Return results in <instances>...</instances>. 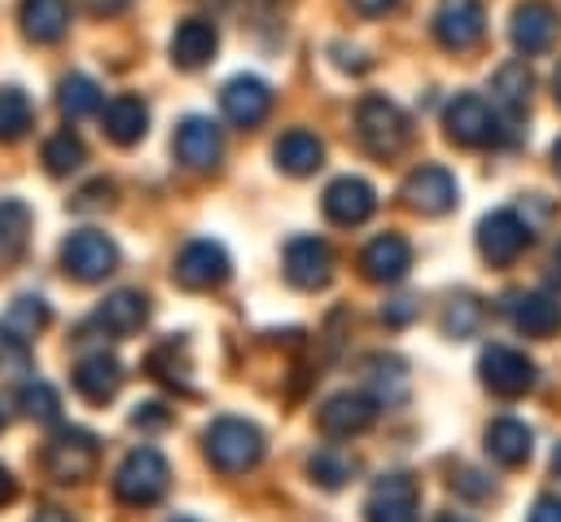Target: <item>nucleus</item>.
<instances>
[{
  "label": "nucleus",
  "mask_w": 561,
  "mask_h": 522,
  "mask_svg": "<svg viewBox=\"0 0 561 522\" xmlns=\"http://www.w3.org/2000/svg\"><path fill=\"white\" fill-rule=\"evenodd\" d=\"M355 4V13H364V18H381V13H390L399 0H351Z\"/></svg>",
  "instance_id": "45"
},
{
  "label": "nucleus",
  "mask_w": 561,
  "mask_h": 522,
  "mask_svg": "<svg viewBox=\"0 0 561 522\" xmlns=\"http://www.w3.org/2000/svg\"><path fill=\"white\" fill-rule=\"evenodd\" d=\"M145 368L158 377V382H167V386H188V360H184V342H175V338H167L162 347H153L149 351V360H145Z\"/></svg>",
  "instance_id": "34"
},
{
  "label": "nucleus",
  "mask_w": 561,
  "mask_h": 522,
  "mask_svg": "<svg viewBox=\"0 0 561 522\" xmlns=\"http://www.w3.org/2000/svg\"><path fill=\"white\" fill-rule=\"evenodd\" d=\"M39 158H44L48 175H70V171H79V167L88 162V149H83V140L66 127V132H53V136L44 140Z\"/></svg>",
  "instance_id": "32"
},
{
  "label": "nucleus",
  "mask_w": 561,
  "mask_h": 522,
  "mask_svg": "<svg viewBox=\"0 0 561 522\" xmlns=\"http://www.w3.org/2000/svg\"><path fill=\"white\" fill-rule=\"evenodd\" d=\"M307 469H311V478H316L320 487H342V483L355 474V465H351L346 456H337V452H316Z\"/></svg>",
  "instance_id": "38"
},
{
  "label": "nucleus",
  "mask_w": 561,
  "mask_h": 522,
  "mask_svg": "<svg viewBox=\"0 0 561 522\" xmlns=\"http://www.w3.org/2000/svg\"><path fill=\"white\" fill-rule=\"evenodd\" d=\"M526 522H561V496H539Z\"/></svg>",
  "instance_id": "41"
},
{
  "label": "nucleus",
  "mask_w": 561,
  "mask_h": 522,
  "mask_svg": "<svg viewBox=\"0 0 561 522\" xmlns=\"http://www.w3.org/2000/svg\"><path fill=\"white\" fill-rule=\"evenodd\" d=\"M272 158H276V167H280L285 175H311V171L324 162V145H320L311 132L294 127V132H285V136L272 145Z\"/></svg>",
  "instance_id": "28"
},
{
  "label": "nucleus",
  "mask_w": 561,
  "mask_h": 522,
  "mask_svg": "<svg viewBox=\"0 0 561 522\" xmlns=\"http://www.w3.org/2000/svg\"><path fill=\"white\" fill-rule=\"evenodd\" d=\"M18 404H22V412L31 421H57V412H61V399H57V390L48 382H26L18 390Z\"/></svg>",
  "instance_id": "36"
},
{
  "label": "nucleus",
  "mask_w": 561,
  "mask_h": 522,
  "mask_svg": "<svg viewBox=\"0 0 561 522\" xmlns=\"http://www.w3.org/2000/svg\"><path fill=\"white\" fill-rule=\"evenodd\" d=\"M131 0H83V9L88 13H96V18H114V13H123Z\"/></svg>",
  "instance_id": "44"
},
{
  "label": "nucleus",
  "mask_w": 561,
  "mask_h": 522,
  "mask_svg": "<svg viewBox=\"0 0 561 522\" xmlns=\"http://www.w3.org/2000/svg\"><path fill=\"white\" fill-rule=\"evenodd\" d=\"M359 268H364V276H368V281H377V285L403 281V276H408V268H412V246H408L399 232H381V237H373V241L364 246Z\"/></svg>",
  "instance_id": "21"
},
{
  "label": "nucleus",
  "mask_w": 561,
  "mask_h": 522,
  "mask_svg": "<svg viewBox=\"0 0 561 522\" xmlns=\"http://www.w3.org/2000/svg\"><path fill=\"white\" fill-rule=\"evenodd\" d=\"M175 281L184 285V290H210V285H219V281H228V254H224V246L219 241H206V237H197V241H188L180 254H175Z\"/></svg>",
  "instance_id": "14"
},
{
  "label": "nucleus",
  "mask_w": 561,
  "mask_h": 522,
  "mask_svg": "<svg viewBox=\"0 0 561 522\" xmlns=\"http://www.w3.org/2000/svg\"><path fill=\"white\" fill-rule=\"evenodd\" d=\"M552 167H557V175H561V140L552 145Z\"/></svg>",
  "instance_id": "49"
},
{
  "label": "nucleus",
  "mask_w": 561,
  "mask_h": 522,
  "mask_svg": "<svg viewBox=\"0 0 561 522\" xmlns=\"http://www.w3.org/2000/svg\"><path fill=\"white\" fill-rule=\"evenodd\" d=\"M171 149H175V158L188 167V171H210L215 162H219V154H224V140H219V127L210 123V118H184L180 127H175V136H171Z\"/></svg>",
  "instance_id": "18"
},
{
  "label": "nucleus",
  "mask_w": 561,
  "mask_h": 522,
  "mask_svg": "<svg viewBox=\"0 0 561 522\" xmlns=\"http://www.w3.org/2000/svg\"><path fill=\"white\" fill-rule=\"evenodd\" d=\"M552 469H557V474H561V447H557V452H552Z\"/></svg>",
  "instance_id": "51"
},
{
  "label": "nucleus",
  "mask_w": 561,
  "mask_h": 522,
  "mask_svg": "<svg viewBox=\"0 0 561 522\" xmlns=\"http://www.w3.org/2000/svg\"><path fill=\"white\" fill-rule=\"evenodd\" d=\"M96 469V439L88 430H57L44 447V474L57 483H83Z\"/></svg>",
  "instance_id": "7"
},
{
  "label": "nucleus",
  "mask_w": 561,
  "mask_h": 522,
  "mask_svg": "<svg viewBox=\"0 0 561 522\" xmlns=\"http://www.w3.org/2000/svg\"><path fill=\"white\" fill-rule=\"evenodd\" d=\"M504 311H508L513 329L526 333V338H548V333L561 329V303H557L552 294H543V290L508 294V298H504Z\"/></svg>",
  "instance_id": "19"
},
{
  "label": "nucleus",
  "mask_w": 561,
  "mask_h": 522,
  "mask_svg": "<svg viewBox=\"0 0 561 522\" xmlns=\"http://www.w3.org/2000/svg\"><path fill=\"white\" fill-rule=\"evenodd\" d=\"M105 333H136L145 320H149V298L140 294V290H114V294H105L101 298V307H96V316H92Z\"/></svg>",
  "instance_id": "26"
},
{
  "label": "nucleus",
  "mask_w": 561,
  "mask_h": 522,
  "mask_svg": "<svg viewBox=\"0 0 561 522\" xmlns=\"http://www.w3.org/2000/svg\"><path fill=\"white\" fill-rule=\"evenodd\" d=\"M368 368H373L368 377H373V399L377 404H403L408 399V368H403L399 355H377Z\"/></svg>",
  "instance_id": "33"
},
{
  "label": "nucleus",
  "mask_w": 561,
  "mask_h": 522,
  "mask_svg": "<svg viewBox=\"0 0 561 522\" xmlns=\"http://www.w3.org/2000/svg\"><path fill=\"white\" fill-rule=\"evenodd\" d=\"M508 39L522 57H539L552 48L557 39V9L548 0H526L513 9V22H508Z\"/></svg>",
  "instance_id": "12"
},
{
  "label": "nucleus",
  "mask_w": 561,
  "mask_h": 522,
  "mask_svg": "<svg viewBox=\"0 0 561 522\" xmlns=\"http://www.w3.org/2000/svg\"><path fill=\"white\" fill-rule=\"evenodd\" d=\"M443 127H447V140L465 145V149H482V145H495L500 140V110L478 97V92H460L447 101L443 110Z\"/></svg>",
  "instance_id": "4"
},
{
  "label": "nucleus",
  "mask_w": 561,
  "mask_h": 522,
  "mask_svg": "<svg viewBox=\"0 0 561 522\" xmlns=\"http://www.w3.org/2000/svg\"><path fill=\"white\" fill-rule=\"evenodd\" d=\"M114 263H118V250H114V241H110L105 232H96V228H79V232H70V237L61 241V268H66V276H75V281H101V276L114 272Z\"/></svg>",
  "instance_id": "6"
},
{
  "label": "nucleus",
  "mask_w": 561,
  "mask_h": 522,
  "mask_svg": "<svg viewBox=\"0 0 561 522\" xmlns=\"http://www.w3.org/2000/svg\"><path fill=\"white\" fill-rule=\"evenodd\" d=\"M0 425H4V412H0Z\"/></svg>",
  "instance_id": "54"
},
{
  "label": "nucleus",
  "mask_w": 561,
  "mask_h": 522,
  "mask_svg": "<svg viewBox=\"0 0 561 522\" xmlns=\"http://www.w3.org/2000/svg\"><path fill=\"white\" fill-rule=\"evenodd\" d=\"M31 123H35L31 97H26L22 88L4 83V88H0V140H4V145H9V140H22V136L31 132Z\"/></svg>",
  "instance_id": "31"
},
{
  "label": "nucleus",
  "mask_w": 561,
  "mask_h": 522,
  "mask_svg": "<svg viewBox=\"0 0 561 522\" xmlns=\"http://www.w3.org/2000/svg\"><path fill=\"white\" fill-rule=\"evenodd\" d=\"M44 325H48V303L39 294H18L0 316V342L26 347L35 333H44Z\"/></svg>",
  "instance_id": "27"
},
{
  "label": "nucleus",
  "mask_w": 561,
  "mask_h": 522,
  "mask_svg": "<svg viewBox=\"0 0 561 522\" xmlns=\"http://www.w3.org/2000/svg\"><path fill=\"white\" fill-rule=\"evenodd\" d=\"M355 136L373 158H394L408 140V118L390 97H364L355 105Z\"/></svg>",
  "instance_id": "3"
},
{
  "label": "nucleus",
  "mask_w": 561,
  "mask_h": 522,
  "mask_svg": "<svg viewBox=\"0 0 561 522\" xmlns=\"http://www.w3.org/2000/svg\"><path fill=\"white\" fill-rule=\"evenodd\" d=\"M377 211V189L359 175H337L329 189H324V215L342 228H355L364 224L368 215Z\"/></svg>",
  "instance_id": "17"
},
{
  "label": "nucleus",
  "mask_w": 561,
  "mask_h": 522,
  "mask_svg": "<svg viewBox=\"0 0 561 522\" xmlns=\"http://www.w3.org/2000/svg\"><path fill=\"white\" fill-rule=\"evenodd\" d=\"M482 474H473V469H460V478H456V487L465 491V496H486L491 491V483H478Z\"/></svg>",
  "instance_id": "43"
},
{
  "label": "nucleus",
  "mask_w": 561,
  "mask_h": 522,
  "mask_svg": "<svg viewBox=\"0 0 561 522\" xmlns=\"http://www.w3.org/2000/svg\"><path fill=\"white\" fill-rule=\"evenodd\" d=\"M219 110L232 127H259L272 110V88L259 79V75H237L224 83L219 92Z\"/></svg>",
  "instance_id": "13"
},
{
  "label": "nucleus",
  "mask_w": 561,
  "mask_h": 522,
  "mask_svg": "<svg viewBox=\"0 0 561 522\" xmlns=\"http://www.w3.org/2000/svg\"><path fill=\"white\" fill-rule=\"evenodd\" d=\"M13 491H18V487H13V474L0 465V504H9V500H13Z\"/></svg>",
  "instance_id": "47"
},
{
  "label": "nucleus",
  "mask_w": 561,
  "mask_h": 522,
  "mask_svg": "<svg viewBox=\"0 0 561 522\" xmlns=\"http://www.w3.org/2000/svg\"><path fill=\"white\" fill-rule=\"evenodd\" d=\"M171 487V465L158 447H131L114 469V496L123 504H153Z\"/></svg>",
  "instance_id": "1"
},
{
  "label": "nucleus",
  "mask_w": 561,
  "mask_h": 522,
  "mask_svg": "<svg viewBox=\"0 0 561 522\" xmlns=\"http://www.w3.org/2000/svg\"><path fill=\"white\" fill-rule=\"evenodd\" d=\"M434 522H473V518H465V513H438Z\"/></svg>",
  "instance_id": "48"
},
{
  "label": "nucleus",
  "mask_w": 561,
  "mask_h": 522,
  "mask_svg": "<svg viewBox=\"0 0 561 522\" xmlns=\"http://www.w3.org/2000/svg\"><path fill=\"white\" fill-rule=\"evenodd\" d=\"M482 325V303L478 298H469V294H460V298H451L447 303V316H443V329L451 333V338H469L473 329Z\"/></svg>",
  "instance_id": "37"
},
{
  "label": "nucleus",
  "mask_w": 561,
  "mask_h": 522,
  "mask_svg": "<svg viewBox=\"0 0 561 522\" xmlns=\"http://www.w3.org/2000/svg\"><path fill=\"white\" fill-rule=\"evenodd\" d=\"M430 26H434V39L447 53H469L486 35V9H482V0H443L434 9Z\"/></svg>",
  "instance_id": "5"
},
{
  "label": "nucleus",
  "mask_w": 561,
  "mask_h": 522,
  "mask_svg": "<svg viewBox=\"0 0 561 522\" xmlns=\"http://www.w3.org/2000/svg\"><path fill=\"white\" fill-rule=\"evenodd\" d=\"M18 22H22V35L31 44H57L70 26V4L66 0H22Z\"/></svg>",
  "instance_id": "25"
},
{
  "label": "nucleus",
  "mask_w": 561,
  "mask_h": 522,
  "mask_svg": "<svg viewBox=\"0 0 561 522\" xmlns=\"http://www.w3.org/2000/svg\"><path fill=\"white\" fill-rule=\"evenodd\" d=\"M31 522H75V518H70L66 509H39V513H35Z\"/></svg>",
  "instance_id": "46"
},
{
  "label": "nucleus",
  "mask_w": 561,
  "mask_h": 522,
  "mask_svg": "<svg viewBox=\"0 0 561 522\" xmlns=\"http://www.w3.org/2000/svg\"><path fill=\"white\" fill-rule=\"evenodd\" d=\"M101 132L114 145H136L149 132V105L136 92H118L114 101L101 105Z\"/></svg>",
  "instance_id": "23"
},
{
  "label": "nucleus",
  "mask_w": 561,
  "mask_h": 522,
  "mask_svg": "<svg viewBox=\"0 0 561 522\" xmlns=\"http://www.w3.org/2000/svg\"><path fill=\"white\" fill-rule=\"evenodd\" d=\"M478 373L504 399H517V395H526L535 386V364L513 347H486L482 360H478Z\"/></svg>",
  "instance_id": "11"
},
{
  "label": "nucleus",
  "mask_w": 561,
  "mask_h": 522,
  "mask_svg": "<svg viewBox=\"0 0 561 522\" xmlns=\"http://www.w3.org/2000/svg\"><path fill=\"white\" fill-rule=\"evenodd\" d=\"M364 522H421V491L408 474H386L364 500Z\"/></svg>",
  "instance_id": "8"
},
{
  "label": "nucleus",
  "mask_w": 561,
  "mask_h": 522,
  "mask_svg": "<svg viewBox=\"0 0 561 522\" xmlns=\"http://www.w3.org/2000/svg\"><path fill=\"white\" fill-rule=\"evenodd\" d=\"M57 110L75 123V118H88V114H101V88L96 79L88 75H66L57 83Z\"/></svg>",
  "instance_id": "30"
},
{
  "label": "nucleus",
  "mask_w": 561,
  "mask_h": 522,
  "mask_svg": "<svg viewBox=\"0 0 561 522\" xmlns=\"http://www.w3.org/2000/svg\"><path fill=\"white\" fill-rule=\"evenodd\" d=\"M206 456L219 474H245L263 456V434L241 417H219L206 430Z\"/></svg>",
  "instance_id": "2"
},
{
  "label": "nucleus",
  "mask_w": 561,
  "mask_h": 522,
  "mask_svg": "<svg viewBox=\"0 0 561 522\" xmlns=\"http://www.w3.org/2000/svg\"><path fill=\"white\" fill-rule=\"evenodd\" d=\"M526 246H530V224H522L517 211L500 206V211L482 215V224H478V250H482V259H491V263L504 268V263H513Z\"/></svg>",
  "instance_id": "9"
},
{
  "label": "nucleus",
  "mask_w": 561,
  "mask_h": 522,
  "mask_svg": "<svg viewBox=\"0 0 561 522\" xmlns=\"http://www.w3.org/2000/svg\"><path fill=\"white\" fill-rule=\"evenodd\" d=\"M412 316H416V303H412V298H394V303L381 307V320H386V325H408Z\"/></svg>",
  "instance_id": "40"
},
{
  "label": "nucleus",
  "mask_w": 561,
  "mask_h": 522,
  "mask_svg": "<svg viewBox=\"0 0 561 522\" xmlns=\"http://www.w3.org/2000/svg\"><path fill=\"white\" fill-rule=\"evenodd\" d=\"M285 276L298 290H320L333 276V250L320 237H294L285 246Z\"/></svg>",
  "instance_id": "16"
},
{
  "label": "nucleus",
  "mask_w": 561,
  "mask_h": 522,
  "mask_svg": "<svg viewBox=\"0 0 561 522\" xmlns=\"http://www.w3.org/2000/svg\"><path fill=\"white\" fill-rule=\"evenodd\" d=\"M215 48H219V31H215V22H206V18H184V22H175L171 44H167V53H171V61H175L180 70H202V66L215 57Z\"/></svg>",
  "instance_id": "20"
},
{
  "label": "nucleus",
  "mask_w": 561,
  "mask_h": 522,
  "mask_svg": "<svg viewBox=\"0 0 561 522\" xmlns=\"http://www.w3.org/2000/svg\"><path fill=\"white\" fill-rule=\"evenodd\" d=\"M110 197H114V184L110 180H92L70 197V211H101V206H110Z\"/></svg>",
  "instance_id": "39"
},
{
  "label": "nucleus",
  "mask_w": 561,
  "mask_h": 522,
  "mask_svg": "<svg viewBox=\"0 0 561 522\" xmlns=\"http://www.w3.org/2000/svg\"><path fill=\"white\" fill-rule=\"evenodd\" d=\"M31 232V206L22 197H0V254H18Z\"/></svg>",
  "instance_id": "35"
},
{
  "label": "nucleus",
  "mask_w": 561,
  "mask_h": 522,
  "mask_svg": "<svg viewBox=\"0 0 561 522\" xmlns=\"http://www.w3.org/2000/svg\"><path fill=\"white\" fill-rule=\"evenodd\" d=\"M403 197L421 215H447L456 206V175L438 162H425L403 180Z\"/></svg>",
  "instance_id": "15"
},
{
  "label": "nucleus",
  "mask_w": 561,
  "mask_h": 522,
  "mask_svg": "<svg viewBox=\"0 0 561 522\" xmlns=\"http://www.w3.org/2000/svg\"><path fill=\"white\" fill-rule=\"evenodd\" d=\"M131 421H136V425H167L171 412H167L162 404H140V408L131 412Z\"/></svg>",
  "instance_id": "42"
},
{
  "label": "nucleus",
  "mask_w": 561,
  "mask_h": 522,
  "mask_svg": "<svg viewBox=\"0 0 561 522\" xmlns=\"http://www.w3.org/2000/svg\"><path fill=\"white\" fill-rule=\"evenodd\" d=\"M552 92H557V105H561V66H557V75H552Z\"/></svg>",
  "instance_id": "50"
},
{
  "label": "nucleus",
  "mask_w": 561,
  "mask_h": 522,
  "mask_svg": "<svg viewBox=\"0 0 561 522\" xmlns=\"http://www.w3.org/2000/svg\"><path fill=\"white\" fill-rule=\"evenodd\" d=\"M175 522H193V518H175Z\"/></svg>",
  "instance_id": "52"
},
{
  "label": "nucleus",
  "mask_w": 561,
  "mask_h": 522,
  "mask_svg": "<svg viewBox=\"0 0 561 522\" xmlns=\"http://www.w3.org/2000/svg\"><path fill=\"white\" fill-rule=\"evenodd\" d=\"M557 268H561V250H557Z\"/></svg>",
  "instance_id": "53"
},
{
  "label": "nucleus",
  "mask_w": 561,
  "mask_h": 522,
  "mask_svg": "<svg viewBox=\"0 0 561 522\" xmlns=\"http://www.w3.org/2000/svg\"><path fill=\"white\" fill-rule=\"evenodd\" d=\"M530 443H535L530 425H522V421H513V417H500V421H491V430H486V452H491V461H500V465H522V461L530 456Z\"/></svg>",
  "instance_id": "29"
},
{
  "label": "nucleus",
  "mask_w": 561,
  "mask_h": 522,
  "mask_svg": "<svg viewBox=\"0 0 561 522\" xmlns=\"http://www.w3.org/2000/svg\"><path fill=\"white\" fill-rule=\"evenodd\" d=\"M123 386V364L110 355V351H92L75 364V390L92 404H105L114 399V390Z\"/></svg>",
  "instance_id": "24"
},
{
  "label": "nucleus",
  "mask_w": 561,
  "mask_h": 522,
  "mask_svg": "<svg viewBox=\"0 0 561 522\" xmlns=\"http://www.w3.org/2000/svg\"><path fill=\"white\" fill-rule=\"evenodd\" d=\"M373 421H377V399L364 395V390H342V395L324 399L320 412H316V425H320L329 439H355V434H364Z\"/></svg>",
  "instance_id": "10"
},
{
  "label": "nucleus",
  "mask_w": 561,
  "mask_h": 522,
  "mask_svg": "<svg viewBox=\"0 0 561 522\" xmlns=\"http://www.w3.org/2000/svg\"><path fill=\"white\" fill-rule=\"evenodd\" d=\"M530 88H535V75L526 61H504L495 75H491V105L500 110L504 123H517L530 105Z\"/></svg>",
  "instance_id": "22"
}]
</instances>
